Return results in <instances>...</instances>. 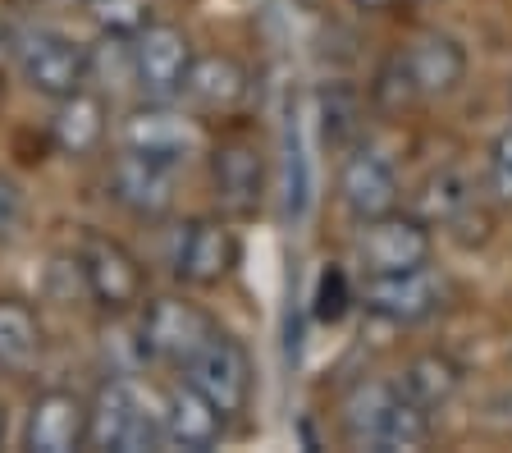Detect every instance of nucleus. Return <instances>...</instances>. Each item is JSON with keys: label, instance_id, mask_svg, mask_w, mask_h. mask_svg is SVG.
<instances>
[{"label": "nucleus", "instance_id": "nucleus-3", "mask_svg": "<svg viewBox=\"0 0 512 453\" xmlns=\"http://www.w3.org/2000/svg\"><path fill=\"white\" fill-rule=\"evenodd\" d=\"M74 252H78V266H83L87 302H96L106 316L138 312L147 302V266H142L138 252L128 243L101 234V229H87Z\"/></svg>", "mask_w": 512, "mask_h": 453}, {"label": "nucleus", "instance_id": "nucleus-21", "mask_svg": "<svg viewBox=\"0 0 512 453\" xmlns=\"http://www.w3.org/2000/svg\"><path fill=\"white\" fill-rule=\"evenodd\" d=\"M398 385H403V394L416 399L421 408L444 412L448 403L462 394V362L439 353V348H426V353H416L412 362L398 371Z\"/></svg>", "mask_w": 512, "mask_h": 453}, {"label": "nucleus", "instance_id": "nucleus-2", "mask_svg": "<svg viewBox=\"0 0 512 453\" xmlns=\"http://www.w3.org/2000/svg\"><path fill=\"white\" fill-rule=\"evenodd\" d=\"M211 335H215V316L202 302L179 298V293L147 298L138 312V353L170 371L188 367Z\"/></svg>", "mask_w": 512, "mask_h": 453}, {"label": "nucleus", "instance_id": "nucleus-7", "mask_svg": "<svg viewBox=\"0 0 512 453\" xmlns=\"http://www.w3.org/2000/svg\"><path fill=\"white\" fill-rule=\"evenodd\" d=\"M238 266V234L229 216H192L174 234L170 270L188 289H215L234 275Z\"/></svg>", "mask_w": 512, "mask_h": 453}, {"label": "nucleus", "instance_id": "nucleus-30", "mask_svg": "<svg viewBox=\"0 0 512 453\" xmlns=\"http://www.w3.org/2000/svg\"><path fill=\"white\" fill-rule=\"evenodd\" d=\"M0 106H5V74H0Z\"/></svg>", "mask_w": 512, "mask_h": 453}, {"label": "nucleus", "instance_id": "nucleus-18", "mask_svg": "<svg viewBox=\"0 0 512 453\" xmlns=\"http://www.w3.org/2000/svg\"><path fill=\"white\" fill-rule=\"evenodd\" d=\"M183 97H188V106L197 110V115H234V110L252 97V74H247V65L229 51L197 55Z\"/></svg>", "mask_w": 512, "mask_h": 453}, {"label": "nucleus", "instance_id": "nucleus-22", "mask_svg": "<svg viewBox=\"0 0 512 453\" xmlns=\"http://www.w3.org/2000/svg\"><path fill=\"white\" fill-rule=\"evenodd\" d=\"M471 202H476V193H471V184H467V174L462 170H430L426 179H421V188H416V197H412V216H421L430 229L435 225L448 229Z\"/></svg>", "mask_w": 512, "mask_h": 453}, {"label": "nucleus", "instance_id": "nucleus-15", "mask_svg": "<svg viewBox=\"0 0 512 453\" xmlns=\"http://www.w3.org/2000/svg\"><path fill=\"white\" fill-rule=\"evenodd\" d=\"M28 453H74L87 449V399L74 389H42L23 417Z\"/></svg>", "mask_w": 512, "mask_h": 453}, {"label": "nucleus", "instance_id": "nucleus-26", "mask_svg": "<svg viewBox=\"0 0 512 453\" xmlns=\"http://www.w3.org/2000/svg\"><path fill=\"white\" fill-rule=\"evenodd\" d=\"M348 302H357V293L348 289V275L339 266H325L320 270V284H316V316L320 321H339L348 312Z\"/></svg>", "mask_w": 512, "mask_h": 453}, {"label": "nucleus", "instance_id": "nucleus-4", "mask_svg": "<svg viewBox=\"0 0 512 453\" xmlns=\"http://www.w3.org/2000/svg\"><path fill=\"white\" fill-rule=\"evenodd\" d=\"M14 65H19L23 83L46 101H64L92 83V51L60 28H23L19 46H14Z\"/></svg>", "mask_w": 512, "mask_h": 453}, {"label": "nucleus", "instance_id": "nucleus-20", "mask_svg": "<svg viewBox=\"0 0 512 453\" xmlns=\"http://www.w3.org/2000/svg\"><path fill=\"white\" fill-rule=\"evenodd\" d=\"M46 353V325L23 298H0V371L28 376Z\"/></svg>", "mask_w": 512, "mask_h": 453}, {"label": "nucleus", "instance_id": "nucleus-23", "mask_svg": "<svg viewBox=\"0 0 512 453\" xmlns=\"http://www.w3.org/2000/svg\"><path fill=\"white\" fill-rule=\"evenodd\" d=\"M362 119H366V97L352 83L334 78V83L320 87V133L325 142L339 151L357 147L362 142Z\"/></svg>", "mask_w": 512, "mask_h": 453}, {"label": "nucleus", "instance_id": "nucleus-28", "mask_svg": "<svg viewBox=\"0 0 512 453\" xmlns=\"http://www.w3.org/2000/svg\"><path fill=\"white\" fill-rule=\"evenodd\" d=\"M490 421L499 426V431H512V385L490 403Z\"/></svg>", "mask_w": 512, "mask_h": 453}, {"label": "nucleus", "instance_id": "nucleus-16", "mask_svg": "<svg viewBox=\"0 0 512 453\" xmlns=\"http://www.w3.org/2000/svg\"><path fill=\"white\" fill-rule=\"evenodd\" d=\"M224 426L229 421L220 417V408L192 380H179V385H170L160 394V440L170 449L206 453L224 440Z\"/></svg>", "mask_w": 512, "mask_h": 453}, {"label": "nucleus", "instance_id": "nucleus-14", "mask_svg": "<svg viewBox=\"0 0 512 453\" xmlns=\"http://www.w3.org/2000/svg\"><path fill=\"white\" fill-rule=\"evenodd\" d=\"M394 60H398V69H403L407 92H412L416 106L453 97V92L467 83V46L453 33H439V28L416 33L403 51H394Z\"/></svg>", "mask_w": 512, "mask_h": 453}, {"label": "nucleus", "instance_id": "nucleus-32", "mask_svg": "<svg viewBox=\"0 0 512 453\" xmlns=\"http://www.w3.org/2000/svg\"><path fill=\"white\" fill-rule=\"evenodd\" d=\"M508 115H512V92H508Z\"/></svg>", "mask_w": 512, "mask_h": 453}, {"label": "nucleus", "instance_id": "nucleus-12", "mask_svg": "<svg viewBox=\"0 0 512 453\" xmlns=\"http://www.w3.org/2000/svg\"><path fill=\"white\" fill-rule=\"evenodd\" d=\"M206 170H211V193L224 216L238 220L261 211V197H266V151H261L256 138H247V133L220 138L211 147V156H206Z\"/></svg>", "mask_w": 512, "mask_h": 453}, {"label": "nucleus", "instance_id": "nucleus-17", "mask_svg": "<svg viewBox=\"0 0 512 453\" xmlns=\"http://www.w3.org/2000/svg\"><path fill=\"white\" fill-rule=\"evenodd\" d=\"M110 138V101L106 92H92V87H78L74 97L55 101L51 115V142L60 156L69 161H83V156H96Z\"/></svg>", "mask_w": 512, "mask_h": 453}, {"label": "nucleus", "instance_id": "nucleus-10", "mask_svg": "<svg viewBox=\"0 0 512 453\" xmlns=\"http://www.w3.org/2000/svg\"><path fill=\"white\" fill-rule=\"evenodd\" d=\"M115 138L124 151H142V156L165 161V165H183L188 156H197V147H202L197 119L174 110V101H147V97H142V106L124 110Z\"/></svg>", "mask_w": 512, "mask_h": 453}, {"label": "nucleus", "instance_id": "nucleus-8", "mask_svg": "<svg viewBox=\"0 0 512 453\" xmlns=\"http://www.w3.org/2000/svg\"><path fill=\"white\" fill-rule=\"evenodd\" d=\"M183 380H192V385L202 389L206 399L220 408L224 421L243 417L247 403H252V385H256L252 357H247L243 339H234L229 330H220V325H215V335L202 344V353L183 367Z\"/></svg>", "mask_w": 512, "mask_h": 453}, {"label": "nucleus", "instance_id": "nucleus-27", "mask_svg": "<svg viewBox=\"0 0 512 453\" xmlns=\"http://www.w3.org/2000/svg\"><path fill=\"white\" fill-rule=\"evenodd\" d=\"M19 220H23V193L10 174H0V248L19 234Z\"/></svg>", "mask_w": 512, "mask_h": 453}, {"label": "nucleus", "instance_id": "nucleus-11", "mask_svg": "<svg viewBox=\"0 0 512 453\" xmlns=\"http://www.w3.org/2000/svg\"><path fill=\"white\" fill-rule=\"evenodd\" d=\"M357 302H362L375 321L426 325L444 307V280H439V270L430 261L416 270H398V275H362Z\"/></svg>", "mask_w": 512, "mask_h": 453}, {"label": "nucleus", "instance_id": "nucleus-6", "mask_svg": "<svg viewBox=\"0 0 512 453\" xmlns=\"http://www.w3.org/2000/svg\"><path fill=\"white\" fill-rule=\"evenodd\" d=\"M352 252H357L362 275H398V270L426 266L430 252H435V234H430V225L421 216L398 206L389 216L357 225Z\"/></svg>", "mask_w": 512, "mask_h": 453}, {"label": "nucleus", "instance_id": "nucleus-19", "mask_svg": "<svg viewBox=\"0 0 512 453\" xmlns=\"http://www.w3.org/2000/svg\"><path fill=\"white\" fill-rule=\"evenodd\" d=\"M394 399H398V380H357L339 403L343 440H348L352 449H375L380 453L384 426H389V412H394Z\"/></svg>", "mask_w": 512, "mask_h": 453}, {"label": "nucleus", "instance_id": "nucleus-29", "mask_svg": "<svg viewBox=\"0 0 512 453\" xmlns=\"http://www.w3.org/2000/svg\"><path fill=\"white\" fill-rule=\"evenodd\" d=\"M357 14H389L398 5V0H348Z\"/></svg>", "mask_w": 512, "mask_h": 453}, {"label": "nucleus", "instance_id": "nucleus-5", "mask_svg": "<svg viewBox=\"0 0 512 453\" xmlns=\"http://www.w3.org/2000/svg\"><path fill=\"white\" fill-rule=\"evenodd\" d=\"M133 87H138L147 101H183V87L192 74V37L183 33L179 23H160L151 19L133 42Z\"/></svg>", "mask_w": 512, "mask_h": 453}, {"label": "nucleus", "instance_id": "nucleus-9", "mask_svg": "<svg viewBox=\"0 0 512 453\" xmlns=\"http://www.w3.org/2000/svg\"><path fill=\"white\" fill-rule=\"evenodd\" d=\"M174 188H179V165L151 161L142 151L119 147V156L106 170V197L119 211H128L133 220H147V225H160L174 211Z\"/></svg>", "mask_w": 512, "mask_h": 453}, {"label": "nucleus", "instance_id": "nucleus-25", "mask_svg": "<svg viewBox=\"0 0 512 453\" xmlns=\"http://www.w3.org/2000/svg\"><path fill=\"white\" fill-rule=\"evenodd\" d=\"M485 188L494 193V202L512 206V124L485 151Z\"/></svg>", "mask_w": 512, "mask_h": 453}, {"label": "nucleus", "instance_id": "nucleus-31", "mask_svg": "<svg viewBox=\"0 0 512 453\" xmlns=\"http://www.w3.org/2000/svg\"><path fill=\"white\" fill-rule=\"evenodd\" d=\"M0 435H5V412H0Z\"/></svg>", "mask_w": 512, "mask_h": 453}, {"label": "nucleus", "instance_id": "nucleus-1", "mask_svg": "<svg viewBox=\"0 0 512 453\" xmlns=\"http://www.w3.org/2000/svg\"><path fill=\"white\" fill-rule=\"evenodd\" d=\"M160 399L138 380L110 376L87 399V449H160Z\"/></svg>", "mask_w": 512, "mask_h": 453}, {"label": "nucleus", "instance_id": "nucleus-13", "mask_svg": "<svg viewBox=\"0 0 512 453\" xmlns=\"http://www.w3.org/2000/svg\"><path fill=\"white\" fill-rule=\"evenodd\" d=\"M339 206L352 225H366V220H380L389 211L403 206V184H398V170L384 151L366 147H348L339 165Z\"/></svg>", "mask_w": 512, "mask_h": 453}, {"label": "nucleus", "instance_id": "nucleus-24", "mask_svg": "<svg viewBox=\"0 0 512 453\" xmlns=\"http://www.w3.org/2000/svg\"><path fill=\"white\" fill-rule=\"evenodd\" d=\"M83 5H87V19L96 23V33L124 37V42H133V37L156 19V14H151V0H83Z\"/></svg>", "mask_w": 512, "mask_h": 453}]
</instances>
